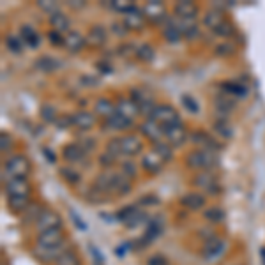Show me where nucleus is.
Instances as JSON below:
<instances>
[{"label": "nucleus", "instance_id": "27", "mask_svg": "<svg viewBox=\"0 0 265 265\" xmlns=\"http://www.w3.org/2000/svg\"><path fill=\"white\" fill-rule=\"evenodd\" d=\"M106 37H108V34H106V30L103 29V27L95 25V27H92V29L88 30L87 44H90V46H95V48H99V46H103V44L106 43Z\"/></svg>", "mask_w": 265, "mask_h": 265}, {"label": "nucleus", "instance_id": "24", "mask_svg": "<svg viewBox=\"0 0 265 265\" xmlns=\"http://www.w3.org/2000/svg\"><path fill=\"white\" fill-rule=\"evenodd\" d=\"M141 164H143L145 170L151 172V174H159V172L163 170V166H164V161L161 159V157L157 156L154 151H151L149 154L143 156V159H141Z\"/></svg>", "mask_w": 265, "mask_h": 265}, {"label": "nucleus", "instance_id": "49", "mask_svg": "<svg viewBox=\"0 0 265 265\" xmlns=\"http://www.w3.org/2000/svg\"><path fill=\"white\" fill-rule=\"evenodd\" d=\"M21 37H16V36H9L6 39V44H7V48L11 50V52H14V53H20L21 52Z\"/></svg>", "mask_w": 265, "mask_h": 265}, {"label": "nucleus", "instance_id": "36", "mask_svg": "<svg viewBox=\"0 0 265 265\" xmlns=\"http://www.w3.org/2000/svg\"><path fill=\"white\" fill-rule=\"evenodd\" d=\"M221 87H223V90L232 94L233 98H240V95L248 94V88L244 85H239V83H233V82H225V83H221Z\"/></svg>", "mask_w": 265, "mask_h": 265}, {"label": "nucleus", "instance_id": "56", "mask_svg": "<svg viewBox=\"0 0 265 265\" xmlns=\"http://www.w3.org/2000/svg\"><path fill=\"white\" fill-rule=\"evenodd\" d=\"M57 126H59V128H73L71 115H66V117H59V118H57Z\"/></svg>", "mask_w": 265, "mask_h": 265}, {"label": "nucleus", "instance_id": "18", "mask_svg": "<svg viewBox=\"0 0 265 265\" xmlns=\"http://www.w3.org/2000/svg\"><path fill=\"white\" fill-rule=\"evenodd\" d=\"M131 179H128L126 175H122L121 172H117L113 177V184H111L110 195H115V197H124L131 191Z\"/></svg>", "mask_w": 265, "mask_h": 265}, {"label": "nucleus", "instance_id": "21", "mask_svg": "<svg viewBox=\"0 0 265 265\" xmlns=\"http://www.w3.org/2000/svg\"><path fill=\"white\" fill-rule=\"evenodd\" d=\"M235 108V101L230 98H216L214 101V110L218 113V121H228V115Z\"/></svg>", "mask_w": 265, "mask_h": 265}, {"label": "nucleus", "instance_id": "50", "mask_svg": "<svg viewBox=\"0 0 265 265\" xmlns=\"http://www.w3.org/2000/svg\"><path fill=\"white\" fill-rule=\"evenodd\" d=\"M233 52H235V46L232 43H223L220 46H216V50H214V53L220 57H228V55H232Z\"/></svg>", "mask_w": 265, "mask_h": 265}, {"label": "nucleus", "instance_id": "2", "mask_svg": "<svg viewBox=\"0 0 265 265\" xmlns=\"http://www.w3.org/2000/svg\"><path fill=\"white\" fill-rule=\"evenodd\" d=\"M32 170V164H30L29 157L16 154V156H11L9 159L6 161L4 164V174L7 175V179L11 177H16V179H27V175L30 174Z\"/></svg>", "mask_w": 265, "mask_h": 265}, {"label": "nucleus", "instance_id": "31", "mask_svg": "<svg viewBox=\"0 0 265 265\" xmlns=\"http://www.w3.org/2000/svg\"><path fill=\"white\" fill-rule=\"evenodd\" d=\"M7 205L13 212H18V214H23L30 205V200L29 197H11L7 200Z\"/></svg>", "mask_w": 265, "mask_h": 265}, {"label": "nucleus", "instance_id": "37", "mask_svg": "<svg viewBox=\"0 0 265 265\" xmlns=\"http://www.w3.org/2000/svg\"><path fill=\"white\" fill-rule=\"evenodd\" d=\"M214 129H216L218 134H221L223 138H232L233 136V128L230 126L228 121H216L214 122Z\"/></svg>", "mask_w": 265, "mask_h": 265}, {"label": "nucleus", "instance_id": "13", "mask_svg": "<svg viewBox=\"0 0 265 265\" xmlns=\"http://www.w3.org/2000/svg\"><path fill=\"white\" fill-rule=\"evenodd\" d=\"M87 46V37H83L80 32L76 30H69V32L64 36V48L71 53H78L82 52Z\"/></svg>", "mask_w": 265, "mask_h": 265}, {"label": "nucleus", "instance_id": "26", "mask_svg": "<svg viewBox=\"0 0 265 265\" xmlns=\"http://www.w3.org/2000/svg\"><path fill=\"white\" fill-rule=\"evenodd\" d=\"M20 37L25 44H29L30 48H37L41 44V37L37 34V30L30 25H23L21 30H20Z\"/></svg>", "mask_w": 265, "mask_h": 265}, {"label": "nucleus", "instance_id": "7", "mask_svg": "<svg viewBox=\"0 0 265 265\" xmlns=\"http://www.w3.org/2000/svg\"><path fill=\"white\" fill-rule=\"evenodd\" d=\"M141 11H143L145 18L152 23H161L163 20H166V9H164V4L159 2V0H151V2H147L141 7Z\"/></svg>", "mask_w": 265, "mask_h": 265}, {"label": "nucleus", "instance_id": "32", "mask_svg": "<svg viewBox=\"0 0 265 265\" xmlns=\"http://www.w3.org/2000/svg\"><path fill=\"white\" fill-rule=\"evenodd\" d=\"M156 57V52L149 43H141L136 46V59L141 60V62H152Z\"/></svg>", "mask_w": 265, "mask_h": 265}, {"label": "nucleus", "instance_id": "29", "mask_svg": "<svg viewBox=\"0 0 265 265\" xmlns=\"http://www.w3.org/2000/svg\"><path fill=\"white\" fill-rule=\"evenodd\" d=\"M94 110H95V113L101 115L105 121L106 118H110V117H113V115L117 113V106H115L110 99H99V101L95 103Z\"/></svg>", "mask_w": 265, "mask_h": 265}, {"label": "nucleus", "instance_id": "35", "mask_svg": "<svg viewBox=\"0 0 265 265\" xmlns=\"http://www.w3.org/2000/svg\"><path fill=\"white\" fill-rule=\"evenodd\" d=\"M59 66L60 64L57 62L53 57H41V59L36 62V67L39 69V71H43V73H53Z\"/></svg>", "mask_w": 265, "mask_h": 265}, {"label": "nucleus", "instance_id": "4", "mask_svg": "<svg viewBox=\"0 0 265 265\" xmlns=\"http://www.w3.org/2000/svg\"><path fill=\"white\" fill-rule=\"evenodd\" d=\"M64 232L62 228H55V230H46V232H39L37 235V246L39 248H46V249H55L64 246Z\"/></svg>", "mask_w": 265, "mask_h": 265}, {"label": "nucleus", "instance_id": "5", "mask_svg": "<svg viewBox=\"0 0 265 265\" xmlns=\"http://www.w3.org/2000/svg\"><path fill=\"white\" fill-rule=\"evenodd\" d=\"M4 186H6L7 197H29L30 195V182L27 179H16V177H11V179L4 180Z\"/></svg>", "mask_w": 265, "mask_h": 265}, {"label": "nucleus", "instance_id": "12", "mask_svg": "<svg viewBox=\"0 0 265 265\" xmlns=\"http://www.w3.org/2000/svg\"><path fill=\"white\" fill-rule=\"evenodd\" d=\"M122 21H124V25L128 27L129 30H141L145 27V21H147V18H145L143 11L138 9V7L134 6L133 9L129 11V13L124 14Z\"/></svg>", "mask_w": 265, "mask_h": 265}, {"label": "nucleus", "instance_id": "11", "mask_svg": "<svg viewBox=\"0 0 265 265\" xmlns=\"http://www.w3.org/2000/svg\"><path fill=\"white\" fill-rule=\"evenodd\" d=\"M175 14L184 21H193L197 18V14L200 13V7L195 2H189V0H182V2H177L174 7Z\"/></svg>", "mask_w": 265, "mask_h": 265}, {"label": "nucleus", "instance_id": "39", "mask_svg": "<svg viewBox=\"0 0 265 265\" xmlns=\"http://www.w3.org/2000/svg\"><path fill=\"white\" fill-rule=\"evenodd\" d=\"M214 34L220 37H232L233 34H235V27H233L232 21L226 20V21H223L216 30H214Z\"/></svg>", "mask_w": 265, "mask_h": 265}, {"label": "nucleus", "instance_id": "44", "mask_svg": "<svg viewBox=\"0 0 265 265\" xmlns=\"http://www.w3.org/2000/svg\"><path fill=\"white\" fill-rule=\"evenodd\" d=\"M121 174L133 180L134 177H136V164H134L133 161H122L121 163Z\"/></svg>", "mask_w": 265, "mask_h": 265}, {"label": "nucleus", "instance_id": "52", "mask_svg": "<svg viewBox=\"0 0 265 265\" xmlns=\"http://www.w3.org/2000/svg\"><path fill=\"white\" fill-rule=\"evenodd\" d=\"M111 30H113L115 36H126L129 32V29L124 25V21H113L111 23Z\"/></svg>", "mask_w": 265, "mask_h": 265}, {"label": "nucleus", "instance_id": "1", "mask_svg": "<svg viewBox=\"0 0 265 265\" xmlns=\"http://www.w3.org/2000/svg\"><path fill=\"white\" fill-rule=\"evenodd\" d=\"M218 163L220 159H218L216 152L205 151V149H197L186 156V166L193 168V170H212Z\"/></svg>", "mask_w": 265, "mask_h": 265}, {"label": "nucleus", "instance_id": "17", "mask_svg": "<svg viewBox=\"0 0 265 265\" xmlns=\"http://www.w3.org/2000/svg\"><path fill=\"white\" fill-rule=\"evenodd\" d=\"M62 157L71 164H78V163H83L87 157V152L80 147L78 143H69L66 147L62 149Z\"/></svg>", "mask_w": 265, "mask_h": 265}, {"label": "nucleus", "instance_id": "28", "mask_svg": "<svg viewBox=\"0 0 265 265\" xmlns=\"http://www.w3.org/2000/svg\"><path fill=\"white\" fill-rule=\"evenodd\" d=\"M106 128H110L111 131H126V129H129L133 126V121H129V118L122 117V115L115 113L113 117L106 118L105 122Z\"/></svg>", "mask_w": 265, "mask_h": 265}, {"label": "nucleus", "instance_id": "59", "mask_svg": "<svg viewBox=\"0 0 265 265\" xmlns=\"http://www.w3.org/2000/svg\"><path fill=\"white\" fill-rule=\"evenodd\" d=\"M43 152H44L46 159H48L50 163H55V154H53L52 151H48V149H43Z\"/></svg>", "mask_w": 265, "mask_h": 265}, {"label": "nucleus", "instance_id": "33", "mask_svg": "<svg viewBox=\"0 0 265 265\" xmlns=\"http://www.w3.org/2000/svg\"><path fill=\"white\" fill-rule=\"evenodd\" d=\"M163 37L168 41V43H179L180 39H182V29H180V25H166L163 30Z\"/></svg>", "mask_w": 265, "mask_h": 265}, {"label": "nucleus", "instance_id": "40", "mask_svg": "<svg viewBox=\"0 0 265 265\" xmlns=\"http://www.w3.org/2000/svg\"><path fill=\"white\" fill-rule=\"evenodd\" d=\"M180 29H182V36L186 37V39H197L200 36V30L198 27L195 25V20L186 21V25H180Z\"/></svg>", "mask_w": 265, "mask_h": 265}, {"label": "nucleus", "instance_id": "30", "mask_svg": "<svg viewBox=\"0 0 265 265\" xmlns=\"http://www.w3.org/2000/svg\"><path fill=\"white\" fill-rule=\"evenodd\" d=\"M152 151H154L156 154L164 161V163H166V161H172V157H174V147H172L170 143H166V141H163V140L152 145Z\"/></svg>", "mask_w": 265, "mask_h": 265}, {"label": "nucleus", "instance_id": "61", "mask_svg": "<svg viewBox=\"0 0 265 265\" xmlns=\"http://www.w3.org/2000/svg\"><path fill=\"white\" fill-rule=\"evenodd\" d=\"M262 258H263V263H265V248L262 249Z\"/></svg>", "mask_w": 265, "mask_h": 265}, {"label": "nucleus", "instance_id": "57", "mask_svg": "<svg viewBox=\"0 0 265 265\" xmlns=\"http://www.w3.org/2000/svg\"><path fill=\"white\" fill-rule=\"evenodd\" d=\"M0 140H2V152L9 151L11 149V136L7 133H2L0 134Z\"/></svg>", "mask_w": 265, "mask_h": 265}, {"label": "nucleus", "instance_id": "34", "mask_svg": "<svg viewBox=\"0 0 265 265\" xmlns=\"http://www.w3.org/2000/svg\"><path fill=\"white\" fill-rule=\"evenodd\" d=\"M55 265H80L78 255H76L71 248H67L66 251L60 253V256L55 260Z\"/></svg>", "mask_w": 265, "mask_h": 265}, {"label": "nucleus", "instance_id": "51", "mask_svg": "<svg viewBox=\"0 0 265 265\" xmlns=\"http://www.w3.org/2000/svg\"><path fill=\"white\" fill-rule=\"evenodd\" d=\"M117 161H118L117 157H113L111 154H108V152H105V154L99 157V164H101L103 168H105V166H106V168H111L115 163H117Z\"/></svg>", "mask_w": 265, "mask_h": 265}, {"label": "nucleus", "instance_id": "58", "mask_svg": "<svg viewBox=\"0 0 265 265\" xmlns=\"http://www.w3.org/2000/svg\"><path fill=\"white\" fill-rule=\"evenodd\" d=\"M149 265H166V258L163 255H154L149 260Z\"/></svg>", "mask_w": 265, "mask_h": 265}, {"label": "nucleus", "instance_id": "19", "mask_svg": "<svg viewBox=\"0 0 265 265\" xmlns=\"http://www.w3.org/2000/svg\"><path fill=\"white\" fill-rule=\"evenodd\" d=\"M71 118L73 128H78L80 131H88L95 124V115H92L90 111H76L71 115Z\"/></svg>", "mask_w": 265, "mask_h": 265}, {"label": "nucleus", "instance_id": "22", "mask_svg": "<svg viewBox=\"0 0 265 265\" xmlns=\"http://www.w3.org/2000/svg\"><path fill=\"white\" fill-rule=\"evenodd\" d=\"M223 21H226V18H225V14H223V11L220 9V7H212V9H209L205 14H203V25H205L207 29L212 30V32L221 25Z\"/></svg>", "mask_w": 265, "mask_h": 265}, {"label": "nucleus", "instance_id": "25", "mask_svg": "<svg viewBox=\"0 0 265 265\" xmlns=\"http://www.w3.org/2000/svg\"><path fill=\"white\" fill-rule=\"evenodd\" d=\"M180 203L189 210H200L205 207V197L202 193H187L180 198Z\"/></svg>", "mask_w": 265, "mask_h": 265}, {"label": "nucleus", "instance_id": "47", "mask_svg": "<svg viewBox=\"0 0 265 265\" xmlns=\"http://www.w3.org/2000/svg\"><path fill=\"white\" fill-rule=\"evenodd\" d=\"M41 117H43L46 122H57L59 115H57V111L52 105H43V108H41Z\"/></svg>", "mask_w": 265, "mask_h": 265}, {"label": "nucleus", "instance_id": "43", "mask_svg": "<svg viewBox=\"0 0 265 265\" xmlns=\"http://www.w3.org/2000/svg\"><path fill=\"white\" fill-rule=\"evenodd\" d=\"M108 7L118 11V13H122V14H126V13H129L134 6H133V2H128V0H113V2L108 4Z\"/></svg>", "mask_w": 265, "mask_h": 265}, {"label": "nucleus", "instance_id": "48", "mask_svg": "<svg viewBox=\"0 0 265 265\" xmlns=\"http://www.w3.org/2000/svg\"><path fill=\"white\" fill-rule=\"evenodd\" d=\"M37 6H39V9L46 11V13L52 16V14L59 13L60 11V6L57 2H48V0H41V2H37Z\"/></svg>", "mask_w": 265, "mask_h": 265}, {"label": "nucleus", "instance_id": "54", "mask_svg": "<svg viewBox=\"0 0 265 265\" xmlns=\"http://www.w3.org/2000/svg\"><path fill=\"white\" fill-rule=\"evenodd\" d=\"M76 143H78L80 147H82L83 151L87 152V154H88L90 151H94V140H92V138H82V140L76 141Z\"/></svg>", "mask_w": 265, "mask_h": 265}, {"label": "nucleus", "instance_id": "60", "mask_svg": "<svg viewBox=\"0 0 265 265\" xmlns=\"http://www.w3.org/2000/svg\"><path fill=\"white\" fill-rule=\"evenodd\" d=\"M67 6H69V7H73V9H82V7H85V2H78V4H75V2H67Z\"/></svg>", "mask_w": 265, "mask_h": 265}, {"label": "nucleus", "instance_id": "53", "mask_svg": "<svg viewBox=\"0 0 265 265\" xmlns=\"http://www.w3.org/2000/svg\"><path fill=\"white\" fill-rule=\"evenodd\" d=\"M48 39L52 41V43L55 46H64V34L57 32V30H50Z\"/></svg>", "mask_w": 265, "mask_h": 265}, {"label": "nucleus", "instance_id": "41", "mask_svg": "<svg viewBox=\"0 0 265 265\" xmlns=\"http://www.w3.org/2000/svg\"><path fill=\"white\" fill-rule=\"evenodd\" d=\"M60 175H62V179L67 180L69 184H78L80 180H82L80 172L75 170V168H62V170H60Z\"/></svg>", "mask_w": 265, "mask_h": 265}, {"label": "nucleus", "instance_id": "45", "mask_svg": "<svg viewBox=\"0 0 265 265\" xmlns=\"http://www.w3.org/2000/svg\"><path fill=\"white\" fill-rule=\"evenodd\" d=\"M106 152L108 154H111L113 157H121V156H124L122 154V145H121V138H115V140H110V143H108V147H106Z\"/></svg>", "mask_w": 265, "mask_h": 265}, {"label": "nucleus", "instance_id": "8", "mask_svg": "<svg viewBox=\"0 0 265 265\" xmlns=\"http://www.w3.org/2000/svg\"><path fill=\"white\" fill-rule=\"evenodd\" d=\"M164 136H166L168 143H170L172 147H180V145H184V141L187 140V128L182 122H179V124H174L164 129Z\"/></svg>", "mask_w": 265, "mask_h": 265}, {"label": "nucleus", "instance_id": "10", "mask_svg": "<svg viewBox=\"0 0 265 265\" xmlns=\"http://www.w3.org/2000/svg\"><path fill=\"white\" fill-rule=\"evenodd\" d=\"M226 249V243L220 237H212V239L205 240V246H203V258L205 260H214L218 258V256H221L223 253H225Z\"/></svg>", "mask_w": 265, "mask_h": 265}, {"label": "nucleus", "instance_id": "55", "mask_svg": "<svg viewBox=\"0 0 265 265\" xmlns=\"http://www.w3.org/2000/svg\"><path fill=\"white\" fill-rule=\"evenodd\" d=\"M182 103L186 105V108L187 110H191L193 113H197L198 111V105H197V101H195L193 98H189V95H182Z\"/></svg>", "mask_w": 265, "mask_h": 265}, {"label": "nucleus", "instance_id": "16", "mask_svg": "<svg viewBox=\"0 0 265 265\" xmlns=\"http://www.w3.org/2000/svg\"><path fill=\"white\" fill-rule=\"evenodd\" d=\"M140 129H141V134H143V136H147L149 140L152 141V143H157V141H161V138H163V134H164V129L161 128V126L157 124L156 121H152V118L145 121L143 124L140 126Z\"/></svg>", "mask_w": 265, "mask_h": 265}, {"label": "nucleus", "instance_id": "23", "mask_svg": "<svg viewBox=\"0 0 265 265\" xmlns=\"http://www.w3.org/2000/svg\"><path fill=\"white\" fill-rule=\"evenodd\" d=\"M50 25H52L53 30H57V32H60L66 36V34L69 32V27H71V20H69V16L66 13L59 11V13H55L50 16Z\"/></svg>", "mask_w": 265, "mask_h": 265}, {"label": "nucleus", "instance_id": "3", "mask_svg": "<svg viewBox=\"0 0 265 265\" xmlns=\"http://www.w3.org/2000/svg\"><path fill=\"white\" fill-rule=\"evenodd\" d=\"M152 121H156L157 124L161 126L163 129L170 128L174 124H179L180 122V115L172 105H159L152 115Z\"/></svg>", "mask_w": 265, "mask_h": 265}, {"label": "nucleus", "instance_id": "9", "mask_svg": "<svg viewBox=\"0 0 265 265\" xmlns=\"http://www.w3.org/2000/svg\"><path fill=\"white\" fill-rule=\"evenodd\" d=\"M36 225H37V230H39V232H46V230L62 228V220H60V216L55 212V210L44 209Z\"/></svg>", "mask_w": 265, "mask_h": 265}, {"label": "nucleus", "instance_id": "15", "mask_svg": "<svg viewBox=\"0 0 265 265\" xmlns=\"http://www.w3.org/2000/svg\"><path fill=\"white\" fill-rule=\"evenodd\" d=\"M191 141H193V143L197 145L198 149H205V151L216 152L218 149H220L218 141L214 140L210 134H207L205 131H195L193 134H191Z\"/></svg>", "mask_w": 265, "mask_h": 265}, {"label": "nucleus", "instance_id": "14", "mask_svg": "<svg viewBox=\"0 0 265 265\" xmlns=\"http://www.w3.org/2000/svg\"><path fill=\"white\" fill-rule=\"evenodd\" d=\"M121 145H122V154L124 156H138L143 151V143H141L140 138L134 136V134H126V136H122Z\"/></svg>", "mask_w": 265, "mask_h": 265}, {"label": "nucleus", "instance_id": "20", "mask_svg": "<svg viewBox=\"0 0 265 265\" xmlns=\"http://www.w3.org/2000/svg\"><path fill=\"white\" fill-rule=\"evenodd\" d=\"M115 106H117L118 115H122V117L129 118V121H133V122H134V118L140 115V108H138V105L133 101V99H121Z\"/></svg>", "mask_w": 265, "mask_h": 265}, {"label": "nucleus", "instance_id": "38", "mask_svg": "<svg viewBox=\"0 0 265 265\" xmlns=\"http://www.w3.org/2000/svg\"><path fill=\"white\" fill-rule=\"evenodd\" d=\"M203 216H205V220H209L212 223H220L225 220V210L220 209V207H210V209H205Z\"/></svg>", "mask_w": 265, "mask_h": 265}, {"label": "nucleus", "instance_id": "6", "mask_svg": "<svg viewBox=\"0 0 265 265\" xmlns=\"http://www.w3.org/2000/svg\"><path fill=\"white\" fill-rule=\"evenodd\" d=\"M193 184L198 187V189L209 191V193H218V189H220V184H218L216 175H214L210 170L198 172L193 179Z\"/></svg>", "mask_w": 265, "mask_h": 265}, {"label": "nucleus", "instance_id": "42", "mask_svg": "<svg viewBox=\"0 0 265 265\" xmlns=\"http://www.w3.org/2000/svg\"><path fill=\"white\" fill-rule=\"evenodd\" d=\"M43 207L41 205H34V203H30L29 205V209L23 212V216L27 218V221H34V223H37V220H39V216L43 214Z\"/></svg>", "mask_w": 265, "mask_h": 265}, {"label": "nucleus", "instance_id": "46", "mask_svg": "<svg viewBox=\"0 0 265 265\" xmlns=\"http://www.w3.org/2000/svg\"><path fill=\"white\" fill-rule=\"evenodd\" d=\"M138 214V210H136V207L134 205H129V207H124L122 210H118V214H117V218L121 221H124V223H128L129 220H133L134 216Z\"/></svg>", "mask_w": 265, "mask_h": 265}]
</instances>
